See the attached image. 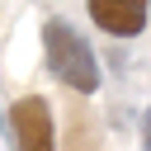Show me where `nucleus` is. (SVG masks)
I'll list each match as a JSON object with an SVG mask.
<instances>
[{
    "instance_id": "obj_1",
    "label": "nucleus",
    "mask_w": 151,
    "mask_h": 151,
    "mask_svg": "<svg viewBox=\"0 0 151 151\" xmlns=\"http://www.w3.org/2000/svg\"><path fill=\"white\" fill-rule=\"evenodd\" d=\"M42 52H47V71L61 85H71L76 94H94L99 90V61H94L90 42L66 19H47L42 24Z\"/></svg>"
},
{
    "instance_id": "obj_2",
    "label": "nucleus",
    "mask_w": 151,
    "mask_h": 151,
    "mask_svg": "<svg viewBox=\"0 0 151 151\" xmlns=\"http://www.w3.org/2000/svg\"><path fill=\"white\" fill-rule=\"evenodd\" d=\"M9 137H14V151H57L52 104L42 94L14 99V109H9Z\"/></svg>"
},
{
    "instance_id": "obj_3",
    "label": "nucleus",
    "mask_w": 151,
    "mask_h": 151,
    "mask_svg": "<svg viewBox=\"0 0 151 151\" xmlns=\"http://www.w3.org/2000/svg\"><path fill=\"white\" fill-rule=\"evenodd\" d=\"M151 0H90V19L113 38H137L146 28Z\"/></svg>"
},
{
    "instance_id": "obj_4",
    "label": "nucleus",
    "mask_w": 151,
    "mask_h": 151,
    "mask_svg": "<svg viewBox=\"0 0 151 151\" xmlns=\"http://www.w3.org/2000/svg\"><path fill=\"white\" fill-rule=\"evenodd\" d=\"M142 142H146V151H151V109L142 113Z\"/></svg>"
}]
</instances>
